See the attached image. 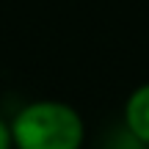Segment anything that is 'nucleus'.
<instances>
[{
	"label": "nucleus",
	"mask_w": 149,
	"mask_h": 149,
	"mask_svg": "<svg viewBox=\"0 0 149 149\" xmlns=\"http://www.w3.org/2000/svg\"><path fill=\"white\" fill-rule=\"evenodd\" d=\"M14 146V138H11V124H6L0 119V149H11Z\"/></svg>",
	"instance_id": "7ed1b4c3"
},
{
	"label": "nucleus",
	"mask_w": 149,
	"mask_h": 149,
	"mask_svg": "<svg viewBox=\"0 0 149 149\" xmlns=\"http://www.w3.org/2000/svg\"><path fill=\"white\" fill-rule=\"evenodd\" d=\"M11 138L17 149H80L86 127L72 105L58 100H39L14 116Z\"/></svg>",
	"instance_id": "f257e3e1"
},
{
	"label": "nucleus",
	"mask_w": 149,
	"mask_h": 149,
	"mask_svg": "<svg viewBox=\"0 0 149 149\" xmlns=\"http://www.w3.org/2000/svg\"><path fill=\"white\" fill-rule=\"evenodd\" d=\"M124 124L138 144L149 146V83L138 86L124 102Z\"/></svg>",
	"instance_id": "f03ea898"
}]
</instances>
